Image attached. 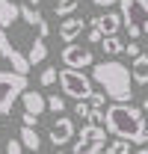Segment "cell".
Wrapping results in <instances>:
<instances>
[{"instance_id": "cell-1", "label": "cell", "mask_w": 148, "mask_h": 154, "mask_svg": "<svg viewBox=\"0 0 148 154\" xmlns=\"http://www.w3.org/2000/svg\"><path fill=\"white\" fill-rule=\"evenodd\" d=\"M145 125L148 122L142 116V110L133 107L130 101H113L104 110V128H107V134L119 136V139H128V142L139 145V136H142Z\"/></svg>"}, {"instance_id": "cell-2", "label": "cell", "mask_w": 148, "mask_h": 154, "mask_svg": "<svg viewBox=\"0 0 148 154\" xmlns=\"http://www.w3.org/2000/svg\"><path fill=\"white\" fill-rule=\"evenodd\" d=\"M92 83L104 89V95L110 101H130L133 98V80H130V68L119 59H104V62H92Z\"/></svg>"}, {"instance_id": "cell-3", "label": "cell", "mask_w": 148, "mask_h": 154, "mask_svg": "<svg viewBox=\"0 0 148 154\" xmlns=\"http://www.w3.org/2000/svg\"><path fill=\"white\" fill-rule=\"evenodd\" d=\"M122 30H128V38L148 36V0H119Z\"/></svg>"}, {"instance_id": "cell-4", "label": "cell", "mask_w": 148, "mask_h": 154, "mask_svg": "<svg viewBox=\"0 0 148 154\" xmlns=\"http://www.w3.org/2000/svg\"><path fill=\"white\" fill-rule=\"evenodd\" d=\"M24 89H27V74L0 71V116H9L15 110V104H18Z\"/></svg>"}, {"instance_id": "cell-5", "label": "cell", "mask_w": 148, "mask_h": 154, "mask_svg": "<svg viewBox=\"0 0 148 154\" xmlns=\"http://www.w3.org/2000/svg\"><path fill=\"white\" fill-rule=\"evenodd\" d=\"M56 80H59L62 92L68 98H74V101H86V98L95 92L92 89V77L83 74V68H59Z\"/></svg>"}, {"instance_id": "cell-6", "label": "cell", "mask_w": 148, "mask_h": 154, "mask_svg": "<svg viewBox=\"0 0 148 154\" xmlns=\"http://www.w3.org/2000/svg\"><path fill=\"white\" fill-rule=\"evenodd\" d=\"M107 128L104 125H92V122H86L83 128H80V136L74 139V148L68 154H101L104 151V145H107Z\"/></svg>"}, {"instance_id": "cell-7", "label": "cell", "mask_w": 148, "mask_h": 154, "mask_svg": "<svg viewBox=\"0 0 148 154\" xmlns=\"http://www.w3.org/2000/svg\"><path fill=\"white\" fill-rule=\"evenodd\" d=\"M59 59H62V65H65V68H89V65L95 62V54H92V48H86V45L68 42V45L62 48Z\"/></svg>"}, {"instance_id": "cell-8", "label": "cell", "mask_w": 148, "mask_h": 154, "mask_svg": "<svg viewBox=\"0 0 148 154\" xmlns=\"http://www.w3.org/2000/svg\"><path fill=\"white\" fill-rule=\"evenodd\" d=\"M48 139L54 142V148L68 145V142L74 139V119H68V116L59 113V119H56L54 125H51V131H48Z\"/></svg>"}, {"instance_id": "cell-9", "label": "cell", "mask_w": 148, "mask_h": 154, "mask_svg": "<svg viewBox=\"0 0 148 154\" xmlns=\"http://www.w3.org/2000/svg\"><path fill=\"white\" fill-rule=\"evenodd\" d=\"M18 15H21V21L27 24V27H33L36 30V36H42V38H48L51 36V27H48V18L39 12L36 6H27V3H18Z\"/></svg>"}, {"instance_id": "cell-10", "label": "cell", "mask_w": 148, "mask_h": 154, "mask_svg": "<svg viewBox=\"0 0 148 154\" xmlns=\"http://www.w3.org/2000/svg\"><path fill=\"white\" fill-rule=\"evenodd\" d=\"M89 27H95L101 36H119L122 30V15L119 12H104V15H95L92 21H86Z\"/></svg>"}, {"instance_id": "cell-11", "label": "cell", "mask_w": 148, "mask_h": 154, "mask_svg": "<svg viewBox=\"0 0 148 154\" xmlns=\"http://www.w3.org/2000/svg\"><path fill=\"white\" fill-rule=\"evenodd\" d=\"M86 27H89V24H86V18H80V15H65L56 33H59V38L68 45V42H77V38H80V33H83Z\"/></svg>"}, {"instance_id": "cell-12", "label": "cell", "mask_w": 148, "mask_h": 154, "mask_svg": "<svg viewBox=\"0 0 148 154\" xmlns=\"http://www.w3.org/2000/svg\"><path fill=\"white\" fill-rule=\"evenodd\" d=\"M18 101L24 104V113L45 116V110H48V107H45V95H42V92H33L30 86H27V89L21 92V98H18Z\"/></svg>"}, {"instance_id": "cell-13", "label": "cell", "mask_w": 148, "mask_h": 154, "mask_svg": "<svg viewBox=\"0 0 148 154\" xmlns=\"http://www.w3.org/2000/svg\"><path fill=\"white\" fill-rule=\"evenodd\" d=\"M21 21V15H18V3L15 0H0V27H15Z\"/></svg>"}, {"instance_id": "cell-14", "label": "cell", "mask_w": 148, "mask_h": 154, "mask_svg": "<svg viewBox=\"0 0 148 154\" xmlns=\"http://www.w3.org/2000/svg\"><path fill=\"white\" fill-rule=\"evenodd\" d=\"M45 59H48V38L36 36L33 45H30V51H27V62H30V68H33V65L45 62Z\"/></svg>"}, {"instance_id": "cell-15", "label": "cell", "mask_w": 148, "mask_h": 154, "mask_svg": "<svg viewBox=\"0 0 148 154\" xmlns=\"http://www.w3.org/2000/svg\"><path fill=\"white\" fill-rule=\"evenodd\" d=\"M18 139H21V145H24L30 154H39V148H42V136L36 134V128H27V125H21Z\"/></svg>"}, {"instance_id": "cell-16", "label": "cell", "mask_w": 148, "mask_h": 154, "mask_svg": "<svg viewBox=\"0 0 148 154\" xmlns=\"http://www.w3.org/2000/svg\"><path fill=\"white\" fill-rule=\"evenodd\" d=\"M130 80H133V83H139V86H145V83H148V54L133 57V65H130Z\"/></svg>"}, {"instance_id": "cell-17", "label": "cell", "mask_w": 148, "mask_h": 154, "mask_svg": "<svg viewBox=\"0 0 148 154\" xmlns=\"http://www.w3.org/2000/svg\"><path fill=\"white\" fill-rule=\"evenodd\" d=\"M98 45H101V51H104L107 57H119V54H122V48H125V42H122L119 36H104Z\"/></svg>"}, {"instance_id": "cell-18", "label": "cell", "mask_w": 148, "mask_h": 154, "mask_svg": "<svg viewBox=\"0 0 148 154\" xmlns=\"http://www.w3.org/2000/svg\"><path fill=\"white\" fill-rule=\"evenodd\" d=\"M77 9H80V0H54V12H56V18L74 15Z\"/></svg>"}, {"instance_id": "cell-19", "label": "cell", "mask_w": 148, "mask_h": 154, "mask_svg": "<svg viewBox=\"0 0 148 154\" xmlns=\"http://www.w3.org/2000/svg\"><path fill=\"white\" fill-rule=\"evenodd\" d=\"M104 151H107V154H130V142L116 136L113 142H107V145H104Z\"/></svg>"}, {"instance_id": "cell-20", "label": "cell", "mask_w": 148, "mask_h": 154, "mask_svg": "<svg viewBox=\"0 0 148 154\" xmlns=\"http://www.w3.org/2000/svg\"><path fill=\"white\" fill-rule=\"evenodd\" d=\"M45 107H48L54 116H59V113H65V98L62 95H48L45 98Z\"/></svg>"}, {"instance_id": "cell-21", "label": "cell", "mask_w": 148, "mask_h": 154, "mask_svg": "<svg viewBox=\"0 0 148 154\" xmlns=\"http://www.w3.org/2000/svg\"><path fill=\"white\" fill-rule=\"evenodd\" d=\"M56 74H59L56 65H48V68L39 74V83H42V86H54V83H56Z\"/></svg>"}, {"instance_id": "cell-22", "label": "cell", "mask_w": 148, "mask_h": 154, "mask_svg": "<svg viewBox=\"0 0 148 154\" xmlns=\"http://www.w3.org/2000/svg\"><path fill=\"white\" fill-rule=\"evenodd\" d=\"M122 54H128V57L133 59V57H139V54H142V48H139V45H136V38H130L128 45H125V48H122Z\"/></svg>"}, {"instance_id": "cell-23", "label": "cell", "mask_w": 148, "mask_h": 154, "mask_svg": "<svg viewBox=\"0 0 148 154\" xmlns=\"http://www.w3.org/2000/svg\"><path fill=\"white\" fill-rule=\"evenodd\" d=\"M86 101H89V107H101V110H104V104H107V95H104V92H92Z\"/></svg>"}, {"instance_id": "cell-24", "label": "cell", "mask_w": 148, "mask_h": 154, "mask_svg": "<svg viewBox=\"0 0 148 154\" xmlns=\"http://www.w3.org/2000/svg\"><path fill=\"white\" fill-rule=\"evenodd\" d=\"M86 122H92V125H104V110L101 107H89V119Z\"/></svg>"}, {"instance_id": "cell-25", "label": "cell", "mask_w": 148, "mask_h": 154, "mask_svg": "<svg viewBox=\"0 0 148 154\" xmlns=\"http://www.w3.org/2000/svg\"><path fill=\"white\" fill-rule=\"evenodd\" d=\"M74 116H80V119L86 122V119H89V101H77V104H74Z\"/></svg>"}, {"instance_id": "cell-26", "label": "cell", "mask_w": 148, "mask_h": 154, "mask_svg": "<svg viewBox=\"0 0 148 154\" xmlns=\"http://www.w3.org/2000/svg\"><path fill=\"white\" fill-rule=\"evenodd\" d=\"M6 154H24L21 139H9V142H6Z\"/></svg>"}, {"instance_id": "cell-27", "label": "cell", "mask_w": 148, "mask_h": 154, "mask_svg": "<svg viewBox=\"0 0 148 154\" xmlns=\"http://www.w3.org/2000/svg\"><path fill=\"white\" fill-rule=\"evenodd\" d=\"M39 119H42V116H33V113H21V125H27V128H36V125H39Z\"/></svg>"}, {"instance_id": "cell-28", "label": "cell", "mask_w": 148, "mask_h": 154, "mask_svg": "<svg viewBox=\"0 0 148 154\" xmlns=\"http://www.w3.org/2000/svg\"><path fill=\"white\" fill-rule=\"evenodd\" d=\"M92 6H101V9H110V6H116L119 0H89Z\"/></svg>"}, {"instance_id": "cell-29", "label": "cell", "mask_w": 148, "mask_h": 154, "mask_svg": "<svg viewBox=\"0 0 148 154\" xmlns=\"http://www.w3.org/2000/svg\"><path fill=\"white\" fill-rule=\"evenodd\" d=\"M101 33H98V30H95V27H89V45H98V42H101Z\"/></svg>"}, {"instance_id": "cell-30", "label": "cell", "mask_w": 148, "mask_h": 154, "mask_svg": "<svg viewBox=\"0 0 148 154\" xmlns=\"http://www.w3.org/2000/svg\"><path fill=\"white\" fill-rule=\"evenodd\" d=\"M139 145H148V125L142 128V136H139Z\"/></svg>"}, {"instance_id": "cell-31", "label": "cell", "mask_w": 148, "mask_h": 154, "mask_svg": "<svg viewBox=\"0 0 148 154\" xmlns=\"http://www.w3.org/2000/svg\"><path fill=\"white\" fill-rule=\"evenodd\" d=\"M139 110H142V116H145V122H148V98L142 101V107H139Z\"/></svg>"}, {"instance_id": "cell-32", "label": "cell", "mask_w": 148, "mask_h": 154, "mask_svg": "<svg viewBox=\"0 0 148 154\" xmlns=\"http://www.w3.org/2000/svg\"><path fill=\"white\" fill-rule=\"evenodd\" d=\"M39 3H42V0H27V6H36V9H39Z\"/></svg>"}, {"instance_id": "cell-33", "label": "cell", "mask_w": 148, "mask_h": 154, "mask_svg": "<svg viewBox=\"0 0 148 154\" xmlns=\"http://www.w3.org/2000/svg\"><path fill=\"white\" fill-rule=\"evenodd\" d=\"M136 154H148V145H142V148H139V151H136Z\"/></svg>"}, {"instance_id": "cell-34", "label": "cell", "mask_w": 148, "mask_h": 154, "mask_svg": "<svg viewBox=\"0 0 148 154\" xmlns=\"http://www.w3.org/2000/svg\"><path fill=\"white\" fill-rule=\"evenodd\" d=\"M54 154H68V151H54Z\"/></svg>"}, {"instance_id": "cell-35", "label": "cell", "mask_w": 148, "mask_h": 154, "mask_svg": "<svg viewBox=\"0 0 148 154\" xmlns=\"http://www.w3.org/2000/svg\"><path fill=\"white\" fill-rule=\"evenodd\" d=\"M145 54H148V45H145Z\"/></svg>"}, {"instance_id": "cell-36", "label": "cell", "mask_w": 148, "mask_h": 154, "mask_svg": "<svg viewBox=\"0 0 148 154\" xmlns=\"http://www.w3.org/2000/svg\"><path fill=\"white\" fill-rule=\"evenodd\" d=\"M101 154H107V151H101Z\"/></svg>"}, {"instance_id": "cell-37", "label": "cell", "mask_w": 148, "mask_h": 154, "mask_svg": "<svg viewBox=\"0 0 148 154\" xmlns=\"http://www.w3.org/2000/svg\"><path fill=\"white\" fill-rule=\"evenodd\" d=\"M145 86H148V83H145Z\"/></svg>"}]
</instances>
